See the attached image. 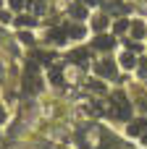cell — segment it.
<instances>
[{
  "instance_id": "cell-1",
  "label": "cell",
  "mask_w": 147,
  "mask_h": 149,
  "mask_svg": "<svg viewBox=\"0 0 147 149\" xmlns=\"http://www.w3.org/2000/svg\"><path fill=\"white\" fill-rule=\"evenodd\" d=\"M113 105H116V115H118L121 120H129V118H132V107H129V102H126L124 94H116V97H113Z\"/></svg>"
},
{
  "instance_id": "cell-2",
  "label": "cell",
  "mask_w": 147,
  "mask_h": 149,
  "mask_svg": "<svg viewBox=\"0 0 147 149\" xmlns=\"http://www.w3.org/2000/svg\"><path fill=\"white\" fill-rule=\"evenodd\" d=\"M95 73L97 76H105V79H116V63L113 60H100L95 65Z\"/></svg>"
},
{
  "instance_id": "cell-3",
  "label": "cell",
  "mask_w": 147,
  "mask_h": 149,
  "mask_svg": "<svg viewBox=\"0 0 147 149\" xmlns=\"http://www.w3.org/2000/svg\"><path fill=\"white\" fill-rule=\"evenodd\" d=\"M116 45V37H110V34H100V37H95V47L97 50H110Z\"/></svg>"
},
{
  "instance_id": "cell-4",
  "label": "cell",
  "mask_w": 147,
  "mask_h": 149,
  "mask_svg": "<svg viewBox=\"0 0 147 149\" xmlns=\"http://www.w3.org/2000/svg\"><path fill=\"white\" fill-rule=\"evenodd\" d=\"M145 128H147V120H142V118H139V120L129 123L126 134H129V136H142V134H145Z\"/></svg>"
},
{
  "instance_id": "cell-5",
  "label": "cell",
  "mask_w": 147,
  "mask_h": 149,
  "mask_svg": "<svg viewBox=\"0 0 147 149\" xmlns=\"http://www.w3.org/2000/svg\"><path fill=\"white\" fill-rule=\"evenodd\" d=\"M129 29H132V37H134V39H142V37H145V24H142V21L129 24Z\"/></svg>"
},
{
  "instance_id": "cell-6",
  "label": "cell",
  "mask_w": 147,
  "mask_h": 149,
  "mask_svg": "<svg viewBox=\"0 0 147 149\" xmlns=\"http://www.w3.org/2000/svg\"><path fill=\"white\" fill-rule=\"evenodd\" d=\"M84 34H87V31H84V26H71L66 37H68V39H84Z\"/></svg>"
},
{
  "instance_id": "cell-7",
  "label": "cell",
  "mask_w": 147,
  "mask_h": 149,
  "mask_svg": "<svg viewBox=\"0 0 147 149\" xmlns=\"http://www.w3.org/2000/svg\"><path fill=\"white\" fill-rule=\"evenodd\" d=\"M121 65H124V68H134V65H137V58H134L132 52H124V55H121Z\"/></svg>"
},
{
  "instance_id": "cell-8",
  "label": "cell",
  "mask_w": 147,
  "mask_h": 149,
  "mask_svg": "<svg viewBox=\"0 0 147 149\" xmlns=\"http://www.w3.org/2000/svg\"><path fill=\"white\" fill-rule=\"evenodd\" d=\"M47 79H50L53 84H60V81H63V71H60V68H50V71H47Z\"/></svg>"
},
{
  "instance_id": "cell-9",
  "label": "cell",
  "mask_w": 147,
  "mask_h": 149,
  "mask_svg": "<svg viewBox=\"0 0 147 149\" xmlns=\"http://www.w3.org/2000/svg\"><path fill=\"white\" fill-rule=\"evenodd\" d=\"M47 39H50V42H66V34H63L60 29H50Z\"/></svg>"
},
{
  "instance_id": "cell-10",
  "label": "cell",
  "mask_w": 147,
  "mask_h": 149,
  "mask_svg": "<svg viewBox=\"0 0 147 149\" xmlns=\"http://www.w3.org/2000/svg\"><path fill=\"white\" fill-rule=\"evenodd\" d=\"M126 29H129V21H126V18H121V21L113 24V31H116V34H124Z\"/></svg>"
},
{
  "instance_id": "cell-11",
  "label": "cell",
  "mask_w": 147,
  "mask_h": 149,
  "mask_svg": "<svg viewBox=\"0 0 147 149\" xmlns=\"http://www.w3.org/2000/svg\"><path fill=\"white\" fill-rule=\"evenodd\" d=\"M16 24H18V26H29V24H34V18H29V16H18Z\"/></svg>"
},
{
  "instance_id": "cell-12",
  "label": "cell",
  "mask_w": 147,
  "mask_h": 149,
  "mask_svg": "<svg viewBox=\"0 0 147 149\" xmlns=\"http://www.w3.org/2000/svg\"><path fill=\"white\" fill-rule=\"evenodd\" d=\"M71 58H74L76 63H84V60H87V52H84V50H76V52L71 55Z\"/></svg>"
},
{
  "instance_id": "cell-13",
  "label": "cell",
  "mask_w": 147,
  "mask_h": 149,
  "mask_svg": "<svg viewBox=\"0 0 147 149\" xmlns=\"http://www.w3.org/2000/svg\"><path fill=\"white\" fill-rule=\"evenodd\" d=\"M74 16H76V18H84V16H87L84 5H76V8H74Z\"/></svg>"
},
{
  "instance_id": "cell-14",
  "label": "cell",
  "mask_w": 147,
  "mask_h": 149,
  "mask_svg": "<svg viewBox=\"0 0 147 149\" xmlns=\"http://www.w3.org/2000/svg\"><path fill=\"white\" fill-rule=\"evenodd\" d=\"M92 24H95V29H105V24H108V21H105L103 16H97V18L92 21Z\"/></svg>"
},
{
  "instance_id": "cell-15",
  "label": "cell",
  "mask_w": 147,
  "mask_h": 149,
  "mask_svg": "<svg viewBox=\"0 0 147 149\" xmlns=\"http://www.w3.org/2000/svg\"><path fill=\"white\" fill-rule=\"evenodd\" d=\"M11 21V13L8 10H0V24H8Z\"/></svg>"
},
{
  "instance_id": "cell-16",
  "label": "cell",
  "mask_w": 147,
  "mask_h": 149,
  "mask_svg": "<svg viewBox=\"0 0 147 149\" xmlns=\"http://www.w3.org/2000/svg\"><path fill=\"white\" fill-rule=\"evenodd\" d=\"M24 3H26V0H11V8L18 10V8H24Z\"/></svg>"
},
{
  "instance_id": "cell-17",
  "label": "cell",
  "mask_w": 147,
  "mask_h": 149,
  "mask_svg": "<svg viewBox=\"0 0 147 149\" xmlns=\"http://www.w3.org/2000/svg\"><path fill=\"white\" fill-rule=\"evenodd\" d=\"M21 42L29 45V42H32V34H29V31H21Z\"/></svg>"
},
{
  "instance_id": "cell-18",
  "label": "cell",
  "mask_w": 147,
  "mask_h": 149,
  "mask_svg": "<svg viewBox=\"0 0 147 149\" xmlns=\"http://www.w3.org/2000/svg\"><path fill=\"white\" fill-rule=\"evenodd\" d=\"M3 120H5V107L0 105V123H3Z\"/></svg>"
},
{
  "instance_id": "cell-19",
  "label": "cell",
  "mask_w": 147,
  "mask_h": 149,
  "mask_svg": "<svg viewBox=\"0 0 147 149\" xmlns=\"http://www.w3.org/2000/svg\"><path fill=\"white\" fill-rule=\"evenodd\" d=\"M84 3H89V5H97V3H100V0H84Z\"/></svg>"
},
{
  "instance_id": "cell-20",
  "label": "cell",
  "mask_w": 147,
  "mask_h": 149,
  "mask_svg": "<svg viewBox=\"0 0 147 149\" xmlns=\"http://www.w3.org/2000/svg\"><path fill=\"white\" fill-rule=\"evenodd\" d=\"M142 141H145V144H147V134H145V139H142Z\"/></svg>"
},
{
  "instance_id": "cell-21",
  "label": "cell",
  "mask_w": 147,
  "mask_h": 149,
  "mask_svg": "<svg viewBox=\"0 0 147 149\" xmlns=\"http://www.w3.org/2000/svg\"><path fill=\"white\" fill-rule=\"evenodd\" d=\"M0 73H3V65H0Z\"/></svg>"
}]
</instances>
